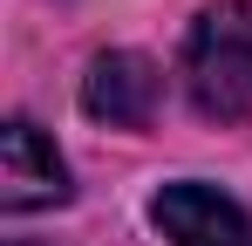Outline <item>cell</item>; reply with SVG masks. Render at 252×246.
I'll return each instance as SVG.
<instances>
[{
	"instance_id": "cell-1",
	"label": "cell",
	"mask_w": 252,
	"mask_h": 246,
	"mask_svg": "<svg viewBox=\"0 0 252 246\" xmlns=\"http://www.w3.org/2000/svg\"><path fill=\"white\" fill-rule=\"evenodd\" d=\"M184 89L211 123L252 117V0H218L184 41Z\"/></svg>"
},
{
	"instance_id": "cell-2",
	"label": "cell",
	"mask_w": 252,
	"mask_h": 246,
	"mask_svg": "<svg viewBox=\"0 0 252 246\" xmlns=\"http://www.w3.org/2000/svg\"><path fill=\"white\" fill-rule=\"evenodd\" d=\"M150 219H157V233L177 240V246H252V212L239 199L198 185V178L164 185V192L150 199Z\"/></svg>"
},
{
	"instance_id": "cell-3",
	"label": "cell",
	"mask_w": 252,
	"mask_h": 246,
	"mask_svg": "<svg viewBox=\"0 0 252 246\" xmlns=\"http://www.w3.org/2000/svg\"><path fill=\"white\" fill-rule=\"evenodd\" d=\"M68 199V164L28 117L0 130V205L7 212H41V205Z\"/></svg>"
},
{
	"instance_id": "cell-4",
	"label": "cell",
	"mask_w": 252,
	"mask_h": 246,
	"mask_svg": "<svg viewBox=\"0 0 252 246\" xmlns=\"http://www.w3.org/2000/svg\"><path fill=\"white\" fill-rule=\"evenodd\" d=\"M157 96H164V76L136 48H116V55H95L89 62V82H82L89 117L116 123V130H143V123L157 117Z\"/></svg>"
}]
</instances>
